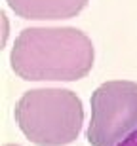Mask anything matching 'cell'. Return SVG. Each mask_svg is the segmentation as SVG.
Returning a JSON list of instances; mask_svg holds the SVG:
<instances>
[{
	"mask_svg": "<svg viewBox=\"0 0 137 146\" xmlns=\"http://www.w3.org/2000/svg\"><path fill=\"white\" fill-rule=\"evenodd\" d=\"M93 44L74 27H31L11 48V68L27 82H76L93 66Z\"/></svg>",
	"mask_w": 137,
	"mask_h": 146,
	"instance_id": "cell-1",
	"label": "cell"
},
{
	"mask_svg": "<svg viewBox=\"0 0 137 146\" xmlns=\"http://www.w3.org/2000/svg\"><path fill=\"white\" fill-rule=\"evenodd\" d=\"M15 121L33 144L67 146L82 131V101L69 89H31L17 103Z\"/></svg>",
	"mask_w": 137,
	"mask_h": 146,
	"instance_id": "cell-2",
	"label": "cell"
},
{
	"mask_svg": "<svg viewBox=\"0 0 137 146\" xmlns=\"http://www.w3.org/2000/svg\"><path fill=\"white\" fill-rule=\"evenodd\" d=\"M92 119L86 139L92 146H116L137 129V84L105 82L92 93Z\"/></svg>",
	"mask_w": 137,
	"mask_h": 146,
	"instance_id": "cell-3",
	"label": "cell"
},
{
	"mask_svg": "<svg viewBox=\"0 0 137 146\" xmlns=\"http://www.w3.org/2000/svg\"><path fill=\"white\" fill-rule=\"evenodd\" d=\"M21 19L55 21L71 19L88 6V0H6Z\"/></svg>",
	"mask_w": 137,
	"mask_h": 146,
	"instance_id": "cell-4",
	"label": "cell"
},
{
	"mask_svg": "<svg viewBox=\"0 0 137 146\" xmlns=\"http://www.w3.org/2000/svg\"><path fill=\"white\" fill-rule=\"evenodd\" d=\"M116 146H137V129L133 131L130 137H126L120 144H116Z\"/></svg>",
	"mask_w": 137,
	"mask_h": 146,
	"instance_id": "cell-5",
	"label": "cell"
},
{
	"mask_svg": "<svg viewBox=\"0 0 137 146\" xmlns=\"http://www.w3.org/2000/svg\"><path fill=\"white\" fill-rule=\"evenodd\" d=\"M4 146H17V144H4Z\"/></svg>",
	"mask_w": 137,
	"mask_h": 146,
	"instance_id": "cell-6",
	"label": "cell"
}]
</instances>
